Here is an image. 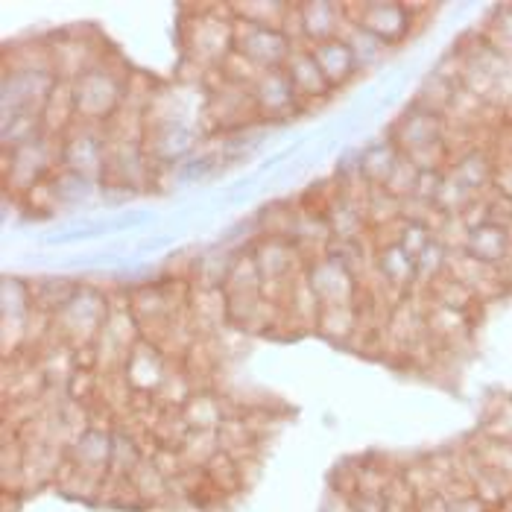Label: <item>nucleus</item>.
<instances>
[{
  "label": "nucleus",
  "mask_w": 512,
  "mask_h": 512,
  "mask_svg": "<svg viewBox=\"0 0 512 512\" xmlns=\"http://www.w3.org/2000/svg\"><path fill=\"white\" fill-rule=\"evenodd\" d=\"M495 512H512V504H504V507H498Z\"/></svg>",
  "instance_id": "1"
}]
</instances>
